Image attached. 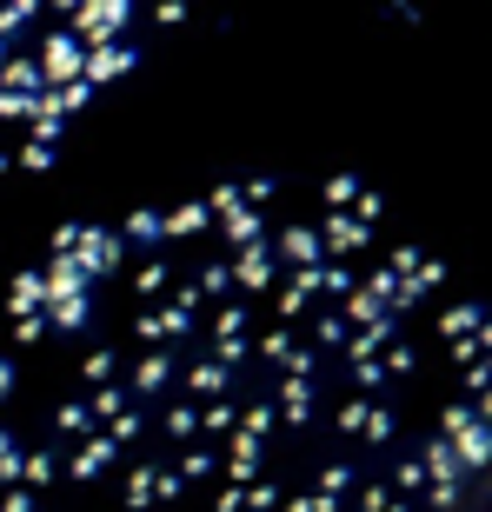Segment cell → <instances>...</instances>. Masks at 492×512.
Segmentation results:
<instances>
[{"mask_svg":"<svg viewBox=\"0 0 492 512\" xmlns=\"http://www.w3.org/2000/svg\"><path fill=\"white\" fill-rule=\"evenodd\" d=\"M0 512H492V326L320 180L74 227L0 306Z\"/></svg>","mask_w":492,"mask_h":512,"instance_id":"cell-1","label":"cell"}]
</instances>
